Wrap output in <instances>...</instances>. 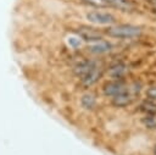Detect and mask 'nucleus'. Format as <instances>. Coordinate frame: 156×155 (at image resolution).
<instances>
[{"label":"nucleus","mask_w":156,"mask_h":155,"mask_svg":"<svg viewBox=\"0 0 156 155\" xmlns=\"http://www.w3.org/2000/svg\"><path fill=\"white\" fill-rule=\"evenodd\" d=\"M106 33L112 37V38H118V39H132L135 37H139L141 33V29L136 26L132 24H118L110 27Z\"/></svg>","instance_id":"f257e3e1"},{"label":"nucleus","mask_w":156,"mask_h":155,"mask_svg":"<svg viewBox=\"0 0 156 155\" xmlns=\"http://www.w3.org/2000/svg\"><path fill=\"white\" fill-rule=\"evenodd\" d=\"M87 20L95 24H112L116 22V17L105 11H90L87 13Z\"/></svg>","instance_id":"f03ea898"},{"label":"nucleus","mask_w":156,"mask_h":155,"mask_svg":"<svg viewBox=\"0 0 156 155\" xmlns=\"http://www.w3.org/2000/svg\"><path fill=\"white\" fill-rule=\"evenodd\" d=\"M77 35L79 39L85 40V41H90V43H95L102 39V34L96 31L95 28L91 27H80L77 29Z\"/></svg>","instance_id":"7ed1b4c3"},{"label":"nucleus","mask_w":156,"mask_h":155,"mask_svg":"<svg viewBox=\"0 0 156 155\" xmlns=\"http://www.w3.org/2000/svg\"><path fill=\"white\" fill-rule=\"evenodd\" d=\"M112 49V44L106 41V40H99V41H95L91 45H89L88 50L91 52V54H106L110 50Z\"/></svg>","instance_id":"20e7f679"},{"label":"nucleus","mask_w":156,"mask_h":155,"mask_svg":"<svg viewBox=\"0 0 156 155\" xmlns=\"http://www.w3.org/2000/svg\"><path fill=\"white\" fill-rule=\"evenodd\" d=\"M123 90H124V87H123V83L121 81H111V82H107L104 85L105 95L115 96V95H117L118 93H121Z\"/></svg>","instance_id":"39448f33"},{"label":"nucleus","mask_w":156,"mask_h":155,"mask_svg":"<svg viewBox=\"0 0 156 155\" xmlns=\"http://www.w3.org/2000/svg\"><path fill=\"white\" fill-rule=\"evenodd\" d=\"M101 76V68H99L98 66H95L93 70H90L84 77H82V83L85 87H89L91 84H94Z\"/></svg>","instance_id":"423d86ee"},{"label":"nucleus","mask_w":156,"mask_h":155,"mask_svg":"<svg viewBox=\"0 0 156 155\" xmlns=\"http://www.w3.org/2000/svg\"><path fill=\"white\" fill-rule=\"evenodd\" d=\"M133 99L134 98L130 93H128L127 90H123V92H121L113 96V104L116 106H126V105L130 104L133 101Z\"/></svg>","instance_id":"0eeeda50"},{"label":"nucleus","mask_w":156,"mask_h":155,"mask_svg":"<svg viewBox=\"0 0 156 155\" xmlns=\"http://www.w3.org/2000/svg\"><path fill=\"white\" fill-rule=\"evenodd\" d=\"M96 66V63L94 62V61H83V62H80L76 68H74V72H76V74L78 76V77H84L90 70H93L94 67Z\"/></svg>","instance_id":"6e6552de"},{"label":"nucleus","mask_w":156,"mask_h":155,"mask_svg":"<svg viewBox=\"0 0 156 155\" xmlns=\"http://www.w3.org/2000/svg\"><path fill=\"white\" fill-rule=\"evenodd\" d=\"M107 5H112L119 10H124V11H128L133 7V5L130 4L129 0H106Z\"/></svg>","instance_id":"1a4fd4ad"},{"label":"nucleus","mask_w":156,"mask_h":155,"mask_svg":"<svg viewBox=\"0 0 156 155\" xmlns=\"http://www.w3.org/2000/svg\"><path fill=\"white\" fill-rule=\"evenodd\" d=\"M82 106L84 107V109H93L94 106H95V104H96V100H95V98L93 96V95H90V94H85V95H83V98H82Z\"/></svg>","instance_id":"9d476101"},{"label":"nucleus","mask_w":156,"mask_h":155,"mask_svg":"<svg viewBox=\"0 0 156 155\" xmlns=\"http://www.w3.org/2000/svg\"><path fill=\"white\" fill-rule=\"evenodd\" d=\"M85 2L93 5V6H99V7H105L107 6V2L106 0H84Z\"/></svg>","instance_id":"9b49d317"},{"label":"nucleus","mask_w":156,"mask_h":155,"mask_svg":"<svg viewBox=\"0 0 156 155\" xmlns=\"http://www.w3.org/2000/svg\"><path fill=\"white\" fill-rule=\"evenodd\" d=\"M146 95H147V99H150L152 101H156V87H152V88L147 89Z\"/></svg>","instance_id":"f8f14e48"},{"label":"nucleus","mask_w":156,"mask_h":155,"mask_svg":"<svg viewBox=\"0 0 156 155\" xmlns=\"http://www.w3.org/2000/svg\"><path fill=\"white\" fill-rule=\"evenodd\" d=\"M154 151H155V155H156V146H155V150Z\"/></svg>","instance_id":"ddd939ff"}]
</instances>
